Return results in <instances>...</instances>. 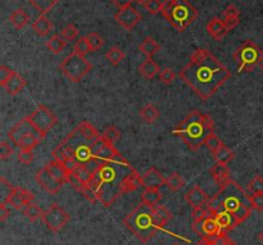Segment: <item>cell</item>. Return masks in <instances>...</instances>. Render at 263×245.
Returning a JSON list of instances; mask_svg holds the SVG:
<instances>
[{"label": "cell", "mask_w": 263, "mask_h": 245, "mask_svg": "<svg viewBox=\"0 0 263 245\" xmlns=\"http://www.w3.org/2000/svg\"><path fill=\"white\" fill-rule=\"evenodd\" d=\"M231 72L209 50H194L187 65L180 72V79L198 96L205 100L220 90L230 80Z\"/></svg>", "instance_id": "obj_1"}, {"label": "cell", "mask_w": 263, "mask_h": 245, "mask_svg": "<svg viewBox=\"0 0 263 245\" xmlns=\"http://www.w3.org/2000/svg\"><path fill=\"white\" fill-rule=\"evenodd\" d=\"M134 171L131 163L119 153L113 160L101 163L92 180L86 185L96 193L99 202L108 208L122 195L123 181Z\"/></svg>", "instance_id": "obj_2"}, {"label": "cell", "mask_w": 263, "mask_h": 245, "mask_svg": "<svg viewBox=\"0 0 263 245\" xmlns=\"http://www.w3.org/2000/svg\"><path fill=\"white\" fill-rule=\"evenodd\" d=\"M208 207L213 215L220 212H229L235 217L239 225L251 217L253 209L247 191L233 180L220 187L217 194L209 200Z\"/></svg>", "instance_id": "obj_3"}, {"label": "cell", "mask_w": 263, "mask_h": 245, "mask_svg": "<svg viewBox=\"0 0 263 245\" xmlns=\"http://www.w3.org/2000/svg\"><path fill=\"white\" fill-rule=\"evenodd\" d=\"M172 134L178 136L190 149L195 152L205 145V141L214 134V122L208 114L193 110L185 117L184 121H181Z\"/></svg>", "instance_id": "obj_4"}, {"label": "cell", "mask_w": 263, "mask_h": 245, "mask_svg": "<svg viewBox=\"0 0 263 245\" xmlns=\"http://www.w3.org/2000/svg\"><path fill=\"white\" fill-rule=\"evenodd\" d=\"M123 225L141 243L149 242L162 229L157 222L154 207L145 203H141L134 211L130 212L123 220Z\"/></svg>", "instance_id": "obj_5"}, {"label": "cell", "mask_w": 263, "mask_h": 245, "mask_svg": "<svg viewBox=\"0 0 263 245\" xmlns=\"http://www.w3.org/2000/svg\"><path fill=\"white\" fill-rule=\"evenodd\" d=\"M161 14L177 32H184L198 18V9L189 0H167Z\"/></svg>", "instance_id": "obj_6"}, {"label": "cell", "mask_w": 263, "mask_h": 245, "mask_svg": "<svg viewBox=\"0 0 263 245\" xmlns=\"http://www.w3.org/2000/svg\"><path fill=\"white\" fill-rule=\"evenodd\" d=\"M233 61L238 66L239 74L251 72L262 65L263 50L252 40H245L233 55Z\"/></svg>", "instance_id": "obj_7"}, {"label": "cell", "mask_w": 263, "mask_h": 245, "mask_svg": "<svg viewBox=\"0 0 263 245\" xmlns=\"http://www.w3.org/2000/svg\"><path fill=\"white\" fill-rule=\"evenodd\" d=\"M92 70V65L84 55L72 52L59 65V71L72 82H80Z\"/></svg>", "instance_id": "obj_8"}, {"label": "cell", "mask_w": 263, "mask_h": 245, "mask_svg": "<svg viewBox=\"0 0 263 245\" xmlns=\"http://www.w3.org/2000/svg\"><path fill=\"white\" fill-rule=\"evenodd\" d=\"M25 118L43 139L58 122V118L53 113V110L44 104H40L32 113L28 114Z\"/></svg>", "instance_id": "obj_9"}, {"label": "cell", "mask_w": 263, "mask_h": 245, "mask_svg": "<svg viewBox=\"0 0 263 245\" xmlns=\"http://www.w3.org/2000/svg\"><path fill=\"white\" fill-rule=\"evenodd\" d=\"M70 215L58 204H52L49 208L43 213V222L52 233L61 231L70 221Z\"/></svg>", "instance_id": "obj_10"}, {"label": "cell", "mask_w": 263, "mask_h": 245, "mask_svg": "<svg viewBox=\"0 0 263 245\" xmlns=\"http://www.w3.org/2000/svg\"><path fill=\"white\" fill-rule=\"evenodd\" d=\"M90 149H91L94 160L98 163H100V164L105 162V161L113 160L119 154L118 150L114 148V144H112L110 141L103 138V135H100V138L92 141L91 145H90Z\"/></svg>", "instance_id": "obj_11"}, {"label": "cell", "mask_w": 263, "mask_h": 245, "mask_svg": "<svg viewBox=\"0 0 263 245\" xmlns=\"http://www.w3.org/2000/svg\"><path fill=\"white\" fill-rule=\"evenodd\" d=\"M114 19H116L117 23L121 27H123L127 31H131L141 21V14L136 8H134L132 5H129L125 6V8H121L116 13V15H114Z\"/></svg>", "instance_id": "obj_12"}, {"label": "cell", "mask_w": 263, "mask_h": 245, "mask_svg": "<svg viewBox=\"0 0 263 245\" xmlns=\"http://www.w3.org/2000/svg\"><path fill=\"white\" fill-rule=\"evenodd\" d=\"M193 230L196 231L199 235H202L203 239L221 235V227L214 216L205 218L202 222H196V224L193 222Z\"/></svg>", "instance_id": "obj_13"}, {"label": "cell", "mask_w": 263, "mask_h": 245, "mask_svg": "<svg viewBox=\"0 0 263 245\" xmlns=\"http://www.w3.org/2000/svg\"><path fill=\"white\" fill-rule=\"evenodd\" d=\"M34 200L35 195L31 191L26 190L23 187L14 186V191H13V195L10 196L8 204H10V207H13L17 211H23Z\"/></svg>", "instance_id": "obj_14"}, {"label": "cell", "mask_w": 263, "mask_h": 245, "mask_svg": "<svg viewBox=\"0 0 263 245\" xmlns=\"http://www.w3.org/2000/svg\"><path fill=\"white\" fill-rule=\"evenodd\" d=\"M35 180H36V182L40 186L43 187L44 190L48 191L49 194H57L61 190L62 186H63V184L58 182V181L50 175L49 172L46 171L45 167L37 172L36 176H35Z\"/></svg>", "instance_id": "obj_15"}, {"label": "cell", "mask_w": 263, "mask_h": 245, "mask_svg": "<svg viewBox=\"0 0 263 245\" xmlns=\"http://www.w3.org/2000/svg\"><path fill=\"white\" fill-rule=\"evenodd\" d=\"M211 200V196L205 190H203L199 185H195L190 189L185 195V202L191 207V208H198V207H203L207 205Z\"/></svg>", "instance_id": "obj_16"}, {"label": "cell", "mask_w": 263, "mask_h": 245, "mask_svg": "<svg viewBox=\"0 0 263 245\" xmlns=\"http://www.w3.org/2000/svg\"><path fill=\"white\" fill-rule=\"evenodd\" d=\"M163 185H166V178L156 167H150L141 175V186L144 189H161Z\"/></svg>", "instance_id": "obj_17"}, {"label": "cell", "mask_w": 263, "mask_h": 245, "mask_svg": "<svg viewBox=\"0 0 263 245\" xmlns=\"http://www.w3.org/2000/svg\"><path fill=\"white\" fill-rule=\"evenodd\" d=\"M32 130H35L34 127L27 122L26 118H23V120L15 123L12 129L9 130V132H8V139L12 141L15 147H18L19 141L22 140V138L25 135H27L28 132H31Z\"/></svg>", "instance_id": "obj_18"}, {"label": "cell", "mask_w": 263, "mask_h": 245, "mask_svg": "<svg viewBox=\"0 0 263 245\" xmlns=\"http://www.w3.org/2000/svg\"><path fill=\"white\" fill-rule=\"evenodd\" d=\"M205 28H207V32H208L209 36H211L212 39H214L216 41L222 40V39L229 34L230 31L229 28H227V26L225 25L224 19L217 18V17L209 19Z\"/></svg>", "instance_id": "obj_19"}, {"label": "cell", "mask_w": 263, "mask_h": 245, "mask_svg": "<svg viewBox=\"0 0 263 245\" xmlns=\"http://www.w3.org/2000/svg\"><path fill=\"white\" fill-rule=\"evenodd\" d=\"M45 168L46 171L49 172L50 175L55 178V180L58 181V182H61V184L63 185L68 184L71 172L66 168L65 164H62V163L58 162V161L53 160L45 165Z\"/></svg>", "instance_id": "obj_20"}, {"label": "cell", "mask_w": 263, "mask_h": 245, "mask_svg": "<svg viewBox=\"0 0 263 245\" xmlns=\"http://www.w3.org/2000/svg\"><path fill=\"white\" fill-rule=\"evenodd\" d=\"M26 85H27V81H26L18 72H15L14 71L12 76H10L9 80L6 81L4 89H5V91L8 92V95L15 96L18 95L19 92L25 89Z\"/></svg>", "instance_id": "obj_21"}, {"label": "cell", "mask_w": 263, "mask_h": 245, "mask_svg": "<svg viewBox=\"0 0 263 245\" xmlns=\"http://www.w3.org/2000/svg\"><path fill=\"white\" fill-rule=\"evenodd\" d=\"M209 172H211L214 182H216L220 187L224 186L225 184H227L229 181H231L229 167H227V164H224V163L216 162L213 164V167L209 169Z\"/></svg>", "instance_id": "obj_22"}, {"label": "cell", "mask_w": 263, "mask_h": 245, "mask_svg": "<svg viewBox=\"0 0 263 245\" xmlns=\"http://www.w3.org/2000/svg\"><path fill=\"white\" fill-rule=\"evenodd\" d=\"M216 220H217L218 225L221 227V235H227L229 231H231L233 229H235L238 226V221L235 220L231 213L229 212H220V213H216L214 215Z\"/></svg>", "instance_id": "obj_23"}, {"label": "cell", "mask_w": 263, "mask_h": 245, "mask_svg": "<svg viewBox=\"0 0 263 245\" xmlns=\"http://www.w3.org/2000/svg\"><path fill=\"white\" fill-rule=\"evenodd\" d=\"M222 17H224L222 19H224L225 25L227 26L229 30H233L240 23V10L234 4H230L225 8Z\"/></svg>", "instance_id": "obj_24"}, {"label": "cell", "mask_w": 263, "mask_h": 245, "mask_svg": "<svg viewBox=\"0 0 263 245\" xmlns=\"http://www.w3.org/2000/svg\"><path fill=\"white\" fill-rule=\"evenodd\" d=\"M32 30H34L39 36H48L53 30V23L45 14H40L39 17L35 19L34 23H32Z\"/></svg>", "instance_id": "obj_25"}, {"label": "cell", "mask_w": 263, "mask_h": 245, "mask_svg": "<svg viewBox=\"0 0 263 245\" xmlns=\"http://www.w3.org/2000/svg\"><path fill=\"white\" fill-rule=\"evenodd\" d=\"M161 70L157 62H154L152 58H147L140 66H139V74L141 76L147 79V80H152L157 75H159Z\"/></svg>", "instance_id": "obj_26"}, {"label": "cell", "mask_w": 263, "mask_h": 245, "mask_svg": "<svg viewBox=\"0 0 263 245\" xmlns=\"http://www.w3.org/2000/svg\"><path fill=\"white\" fill-rule=\"evenodd\" d=\"M9 21L15 30H22V28H25L26 26L28 25L30 15H28V13L26 12L25 9L18 8V9H15L14 12L9 15Z\"/></svg>", "instance_id": "obj_27"}, {"label": "cell", "mask_w": 263, "mask_h": 245, "mask_svg": "<svg viewBox=\"0 0 263 245\" xmlns=\"http://www.w3.org/2000/svg\"><path fill=\"white\" fill-rule=\"evenodd\" d=\"M161 45L158 44V41L156 39H153L152 36H147L144 40L141 41V44L139 45V50L147 57V58H152L154 54L159 52Z\"/></svg>", "instance_id": "obj_28"}, {"label": "cell", "mask_w": 263, "mask_h": 245, "mask_svg": "<svg viewBox=\"0 0 263 245\" xmlns=\"http://www.w3.org/2000/svg\"><path fill=\"white\" fill-rule=\"evenodd\" d=\"M212 156H213L214 161L218 163H224V164H229L231 161L234 160V152L230 149L229 147L224 144V143H221L220 147L217 149L212 152Z\"/></svg>", "instance_id": "obj_29"}, {"label": "cell", "mask_w": 263, "mask_h": 245, "mask_svg": "<svg viewBox=\"0 0 263 245\" xmlns=\"http://www.w3.org/2000/svg\"><path fill=\"white\" fill-rule=\"evenodd\" d=\"M43 138L39 135V132L36 130H32L31 132H28L27 135H25L22 138V140L19 141L18 148L19 149H27V150H34L37 145L41 143Z\"/></svg>", "instance_id": "obj_30"}, {"label": "cell", "mask_w": 263, "mask_h": 245, "mask_svg": "<svg viewBox=\"0 0 263 245\" xmlns=\"http://www.w3.org/2000/svg\"><path fill=\"white\" fill-rule=\"evenodd\" d=\"M139 186H141V175H139V172L135 169L132 173H130L127 177L125 178L122 185V191L123 194L132 193L136 191L139 189Z\"/></svg>", "instance_id": "obj_31"}, {"label": "cell", "mask_w": 263, "mask_h": 245, "mask_svg": "<svg viewBox=\"0 0 263 245\" xmlns=\"http://www.w3.org/2000/svg\"><path fill=\"white\" fill-rule=\"evenodd\" d=\"M159 114H161L159 109L152 103H148L147 105H144L140 109V118L148 125H152V123L156 122L159 118Z\"/></svg>", "instance_id": "obj_32"}, {"label": "cell", "mask_w": 263, "mask_h": 245, "mask_svg": "<svg viewBox=\"0 0 263 245\" xmlns=\"http://www.w3.org/2000/svg\"><path fill=\"white\" fill-rule=\"evenodd\" d=\"M40 14H48L61 0H27Z\"/></svg>", "instance_id": "obj_33"}, {"label": "cell", "mask_w": 263, "mask_h": 245, "mask_svg": "<svg viewBox=\"0 0 263 245\" xmlns=\"http://www.w3.org/2000/svg\"><path fill=\"white\" fill-rule=\"evenodd\" d=\"M141 203H145L148 205H156L159 204L161 199H162V194L159 191V189H145L141 193Z\"/></svg>", "instance_id": "obj_34"}, {"label": "cell", "mask_w": 263, "mask_h": 245, "mask_svg": "<svg viewBox=\"0 0 263 245\" xmlns=\"http://www.w3.org/2000/svg\"><path fill=\"white\" fill-rule=\"evenodd\" d=\"M76 129H77V131H79L80 134L84 136V138H86L90 141L96 140V139L100 138V135H101V134H99L98 130L95 129L94 126L89 122L79 123V126H77Z\"/></svg>", "instance_id": "obj_35"}, {"label": "cell", "mask_w": 263, "mask_h": 245, "mask_svg": "<svg viewBox=\"0 0 263 245\" xmlns=\"http://www.w3.org/2000/svg\"><path fill=\"white\" fill-rule=\"evenodd\" d=\"M94 173L95 172H92L91 169H90L89 167H86L85 164L77 165L76 168L74 169V172H72V175L84 185L89 184L90 181L92 180V177H94Z\"/></svg>", "instance_id": "obj_36"}, {"label": "cell", "mask_w": 263, "mask_h": 245, "mask_svg": "<svg viewBox=\"0 0 263 245\" xmlns=\"http://www.w3.org/2000/svg\"><path fill=\"white\" fill-rule=\"evenodd\" d=\"M66 45H67V41L62 36H59V35H54V36H52L49 40L46 41V48L55 55L61 54L65 50Z\"/></svg>", "instance_id": "obj_37"}, {"label": "cell", "mask_w": 263, "mask_h": 245, "mask_svg": "<svg viewBox=\"0 0 263 245\" xmlns=\"http://www.w3.org/2000/svg\"><path fill=\"white\" fill-rule=\"evenodd\" d=\"M125 57L126 54L118 46H112V48H109V50L105 53V58H107V61L109 62L113 67L119 66V63L125 59Z\"/></svg>", "instance_id": "obj_38"}, {"label": "cell", "mask_w": 263, "mask_h": 245, "mask_svg": "<svg viewBox=\"0 0 263 245\" xmlns=\"http://www.w3.org/2000/svg\"><path fill=\"white\" fill-rule=\"evenodd\" d=\"M13 191H14V186L4 177H0V199H1L0 203L8 204L10 196L13 195Z\"/></svg>", "instance_id": "obj_39"}, {"label": "cell", "mask_w": 263, "mask_h": 245, "mask_svg": "<svg viewBox=\"0 0 263 245\" xmlns=\"http://www.w3.org/2000/svg\"><path fill=\"white\" fill-rule=\"evenodd\" d=\"M184 185H185V180L181 177V175L180 173H177V172H174V173H171L169 177H166V186L169 187L171 191H174V193L180 190Z\"/></svg>", "instance_id": "obj_40"}, {"label": "cell", "mask_w": 263, "mask_h": 245, "mask_svg": "<svg viewBox=\"0 0 263 245\" xmlns=\"http://www.w3.org/2000/svg\"><path fill=\"white\" fill-rule=\"evenodd\" d=\"M154 215H156L157 222L161 227H163L165 225L169 224V221L172 218V213L169 209L163 207V205H156L154 207Z\"/></svg>", "instance_id": "obj_41"}, {"label": "cell", "mask_w": 263, "mask_h": 245, "mask_svg": "<svg viewBox=\"0 0 263 245\" xmlns=\"http://www.w3.org/2000/svg\"><path fill=\"white\" fill-rule=\"evenodd\" d=\"M22 212H23L25 217L27 218V220H30L31 222H35L36 220H39V218L43 217V213H44L39 205L35 204L34 202L30 203V204H28L27 207H26V208L23 209Z\"/></svg>", "instance_id": "obj_42"}, {"label": "cell", "mask_w": 263, "mask_h": 245, "mask_svg": "<svg viewBox=\"0 0 263 245\" xmlns=\"http://www.w3.org/2000/svg\"><path fill=\"white\" fill-rule=\"evenodd\" d=\"M211 216H214L212 213V211L209 209L208 204L203 205V207H198V208H193V212H191V217H193V222H202L205 218L211 217Z\"/></svg>", "instance_id": "obj_43"}, {"label": "cell", "mask_w": 263, "mask_h": 245, "mask_svg": "<svg viewBox=\"0 0 263 245\" xmlns=\"http://www.w3.org/2000/svg\"><path fill=\"white\" fill-rule=\"evenodd\" d=\"M86 40L89 43L90 48H91V52H96V50L101 49L103 45L105 44V39L101 37L98 32H90V34L86 35Z\"/></svg>", "instance_id": "obj_44"}, {"label": "cell", "mask_w": 263, "mask_h": 245, "mask_svg": "<svg viewBox=\"0 0 263 245\" xmlns=\"http://www.w3.org/2000/svg\"><path fill=\"white\" fill-rule=\"evenodd\" d=\"M141 5L144 6L145 10H147L149 14L156 15L158 14V13H162L165 4H163L161 0H144Z\"/></svg>", "instance_id": "obj_45"}, {"label": "cell", "mask_w": 263, "mask_h": 245, "mask_svg": "<svg viewBox=\"0 0 263 245\" xmlns=\"http://www.w3.org/2000/svg\"><path fill=\"white\" fill-rule=\"evenodd\" d=\"M61 36L63 37L67 43L68 41H74L75 39H77V36H79V28L75 25H72V23H68L67 26H65V27L62 28Z\"/></svg>", "instance_id": "obj_46"}, {"label": "cell", "mask_w": 263, "mask_h": 245, "mask_svg": "<svg viewBox=\"0 0 263 245\" xmlns=\"http://www.w3.org/2000/svg\"><path fill=\"white\" fill-rule=\"evenodd\" d=\"M248 190L252 194L263 193V177L261 175H256L248 184Z\"/></svg>", "instance_id": "obj_47"}, {"label": "cell", "mask_w": 263, "mask_h": 245, "mask_svg": "<svg viewBox=\"0 0 263 245\" xmlns=\"http://www.w3.org/2000/svg\"><path fill=\"white\" fill-rule=\"evenodd\" d=\"M175 79H176V74H175V71L172 68H163L159 72V80H161L163 85H171L175 81Z\"/></svg>", "instance_id": "obj_48"}, {"label": "cell", "mask_w": 263, "mask_h": 245, "mask_svg": "<svg viewBox=\"0 0 263 245\" xmlns=\"http://www.w3.org/2000/svg\"><path fill=\"white\" fill-rule=\"evenodd\" d=\"M74 52L79 53V54L84 55V57L91 52V48H90L89 43H88V40H86V37H80L79 40L75 43Z\"/></svg>", "instance_id": "obj_49"}, {"label": "cell", "mask_w": 263, "mask_h": 245, "mask_svg": "<svg viewBox=\"0 0 263 245\" xmlns=\"http://www.w3.org/2000/svg\"><path fill=\"white\" fill-rule=\"evenodd\" d=\"M17 158H18V161L22 163V164L28 165L34 162L35 156H34V153H32V150L19 149L18 154H17Z\"/></svg>", "instance_id": "obj_50"}, {"label": "cell", "mask_w": 263, "mask_h": 245, "mask_svg": "<svg viewBox=\"0 0 263 245\" xmlns=\"http://www.w3.org/2000/svg\"><path fill=\"white\" fill-rule=\"evenodd\" d=\"M249 200H251L252 208L254 211H263V193L252 194V195H249Z\"/></svg>", "instance_id": "obj_51"}, {"label": "cell", "mask_w": 263, "mask_h": 245, "mask_svg": "<svg viewBox=\"0 0 263 245\" xmlns=\"http://www.w3.org/2000/svg\"><path fill=\"white\" fill-rule=\"evenodd\" d=\"M101 135H103V138L107 139L108 141H110L112 144H114V143H116V141L118 140V138H119V131L116 129V127L110 126V127H108V129L105 130V131L103 132Z\"/></svg>", "instance_id": "obj_52"}, {"label": "cell", "mask_w": 263, "mask_h": 245, "mask_svg": "<svg viewBox=\"0 0 263 245\" xmlns=\"http://www.w3.org/2000/svg\"><path fill=\"white\" fill-rule=\"evenodd\" d=\"M13 153H14V148L10 147L6 141H3V143L0 144V160L5 161L6 158H9Z\"/></svg>", "instance_id": "obj_53"}, {"label": "cell", "mask_w": 263, "mask_h": 245, "mask_svg": "<svg viewBox=\"0 0 263 245\" xmlns=\"http://www.w3.org/2000/svg\"><path fill=\"white\" fill-rule=\"evenodd\" d=\"M13 72H14V71L10 70V68L6 67V66H1V67H0V85L3 86V87L5 86L6 81L10 79Z\"/></svg>", "instance_id": "obj_54"}, {"label": "cell", "mask_w": 263, "mask_h": 245, "mask_svg": "<svg viewBox=\"0 0 263 245\" xmlns=\"http://www.w3.org/2000/svg\"><path fill=\"white\" fill-rule=\"evenodd\" d=\"M221 143H222V141H221L220 139H218L217 136H216L213 134V135L209 136L208 140L205 141V147L208 148V149L211 150V153H212V152H214V150H216L218 147H220Z\"/></svg>", "instance_id": "obj_55"}, {"label": "cell", "mask_w": 263, "mask_h": 245, "mask_svg": "<svg viewBox=\"0 0 263 245\" xmlns=\"http://www.w3.org/2000/svg\"><path fill=\"white\" fill-rule=\"evenodd\" d=\"M112 3L114 4V5H117L121 9V8H125V6H129V5H132V3H139V4H143V1L144 0H110Z\"/></svg>", "instance_id": "obj_56"}, {"label": "cell", "mask_w": 263, "mask_h": 245, "mask_svg": "<svg viewBox=\"0 0 263 245\" xmlns=\"http://www.w3.org/2000/svg\"><path fill=\"white\" fill-rule=\"evenodd\" d=\"M10 213V209L6 208V204H3V203H0V221L4 222V221L8 218Z\"/></svg>", "instance_id": "obj_57"}, {"label": "cell", "mask_w": 263, "mask_h": 245, "mask_svg": "<svg viewBox=\"0 0 263 245\" xmlns=\"http://www.w3.org/2000/svg\"><path fill=\"white\" fill-rule=\"evenodd\" d=\"M257 239H258V242H260L261 244L263 245V230L261 231L260 234H258V235H257Z\"/></svg>", "instance_id": "obj_58"}, {"label": "cell", "mask_w": 263, "mask_h": 245, "mask_svg": "<svg viewBox=\"0 0 263 245\" xmlns=\"http://www.w3.org/2000/svg\"><path fill=\"white\" fill-rule=\"evenodd\" d=\"M261 70H262V72H263V62H262V65H261Z\"/></svg>", "instance_id": "obj_59"}, {"label": "cell", "mask_w": 263, "mask_h": 245, "mask_svg": "<svg viewBox=\"0 0 263 245\" xmlns=\"http://www.w3.org/2000/svg\"><path fill=\"white\" fill-rule=\"evenodd\" d=\"M171 245H178V244H171Z\"/></svg>", "instance_id": "obj_60"}]
</instances>
